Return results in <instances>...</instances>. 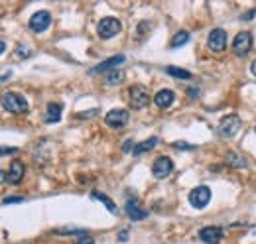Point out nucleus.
Segmentation results:
<instances>
[{"mask_svg":"<svg viewBox=\"0 0 256 244\" xmlns=\"http://www.w3.org/2000/svg\"><path fill=\"white\" fill-rule=\"evenodd\" d=\"M0 102L12 114H24V112H28V100L22 94H18V92H4L0 96Z\"/></svg>","mask_w":256,"mask_h":244,"instance_id":"obj_1","label":"nucleus"},{"mask_svg":"<svg viewBox=\"0 0 256 244\" xmlns=\"http://www.w3.org/2000/svg\"><path fill=\"white\" fill-rule=\"evenodd\" d=\"M128 98H130L132 108L140 110V108L148 106V102H150V92H148L146 87H142V85H132L130 91H128Z\"/></svg>","mask_w":256,"mask_h":244,"instance_id":"obj_2","label":"nucleus"},{"mask_svg":"<svg viewBox=\"0 0 256 244\" xmlns=\"http://www.w3.org/2000/svg\"><path fill=\"white\" fill-rule=\"evenodd\" d=\"M122 30V24L116 20V18H102L100 22H98V26H96V34L102 38V40H110V38H114L116 34H120Z\"/></svg>","mask_w":256,"mask_h":244,"instance_id":"obj_3","label":"nucleus"},{"mask_svg":"<svg viewBox=\"0 0 256 244\" xmlns=\"http://www.w3.org/2000/svg\"><path fill=\"white\" fill-rule=\"evenodd\" d=\"M211 201V189L201 185V187H195L192 193H190V203H192L195 209H203L207 207V203Z\"/></svg>","mask_w":256,"mask_h":244,"instance_id":"obj_4","label":"nucleus"},{"mask_svg":"<svg viewBox=\"0 0 256 244\" xmlns=\"http://www.w3.org/2000/svg\"><path fill=\"white\" fill-rule=\"evenodd\" d=\"M250 46H252V36L250 32H238L234 36V42H232V50L236 56H246L250 52Z\"/></svg>","mask_w":256,"mask_h":244,"instance_id":"obj_5","label":"nucleus"},{"mask_svg":"<svg viewBox=\"0 0 256 244\" xmlns=\"http://www.w3.org/2000/svg\"><path fill=\"white\" fill-rule=\"evenodd\" d=\"M172 172H174V162L170 158H166V156L156 158V162L152 166V174H154L156 180H166Z\"/></svg>","mask_w":256,"mask_h":244,"instance_id":"obj_6","label":"nucleus"},{"mask_svg":"<svg viewBox=\"0 0 256 244\" xmlns=\"http://www.w3.org/2000/svg\"><path fill=\"white\" fill-rule=\"evenodd\" d=\"M207 46L215 54L224 52V48H226V32L221 30V28H215V30L209 34V38H207Z\"/></svg>","mask_w":256,"mask_h":244,"instance_id":"obj_7","label":"nucleus"},{"mask_svg":"<svg viewBox=\"0 0 256 244\" xmlns=\"http://www.w3.org/2000/svg\"><path fill=\"white\" fill-rule=\"evenodd\" d=\"M238 128H240V118L236 114H228L219 124V134L224 136V138H230V136H234L238 132Z\"/></svg>","mask_w":256,"mask_h":244,"instance_id":"obj_8","label":"nucleus"},{"mask_svg":"<svg viewBox=\"0 0 256 244\" xmlns=\"http://www.w3.org/2000/svg\"><path fill=\"white\" fill-rule=\"evenodd\" d=\"M50 24H52V14L48 12V10H40V12H36L32 18H30V30L34 32H44L50 28Z\"/></svg>","mask_w":256,"mask_h":244,"instance_id":"obj_9","label":"nucleus"},{"mask_svg":"<svg viewBox=\"0 0 256 244\" xmlns=\"http://www.w3.org/2000/svg\"><path fill=\"white\" fill-rule=\"evenodd\" d=\"M128 118H130L128 110H124V108H112L110 112H106L104 122H106L110 128H122V126H126Z\"/></svg>","mask_w":256,"mask_h":244,"instance_id":"obj_10","label":"nucleus"},{"mask_svg":"<svg viewBox=\"0 0 256 244\" xmlns=\"http://www.w3.org/2000/svg\"><path fill=\"white\" fill-rule=\"evenodd\" d=\"M199 238L207 244H217L223 238V228L221 226H205L199 230Z\"/></svg>","mask_w":256,"mask_h":244,"instance_id":"obj_11","label":"nucleus"},{"mask_svg":"<svg viewBox=\"0 0 256 244\" xmlns=\"http://www.w3.org/2000/svg\"><path fill=\"white\" fill-rule=\"evenodd\" d=\"M24 172H26L24 164H22L20 160H12L10 170H8V174H6V182L12 183V185H18V183L22 182V178H24Z\"/></svg>","mask_w":256,"mask_h":244,"instance_id":"obj_12","label":"nucleus"},{"mask_svg":"<svg viewBox=\"0 0 256 244\" xmlns=\"http://www.w3.org/2000/svg\"><path fill=\"white\" fill-rule=\"evenodd\" d=\"M126 214L130 220H142V218H146L148 216V211L146 209H142V205L136 201V199H128L126 201Z\"/></svg>","mask_w":256,"mask_h":244,"instance_id":"obj_13","label":"nucleus"},{"mask_svg":"<svg viewBox=\"0 0 256 244\" xmlns=\"http://www.w3.org/2000/svg\"><path fill=\"white\" fill-rule=\"evenodd\" d=\"M124 61V56H114V58H108V60H104L102 63H98L96 67L91 69V75H96V73H104V71H110V69H114L116 65H120Z\"/></svg>","mask_w":256,"mask_h":244,"instance_id":"obj_14","label":"nucleus"},{"mask_svg":"<svg viewBox=\"0 0 256 244\" xmlns=\"http://www.w3.org/2000/svg\"><path fill=\"white\" fill-rule=\"evenodd\" d=\"M174 100H176V94H174V91H170V89H162V91H158L156 96H154V102H156V106H160V108L172 106Z\"/></svg>","mask_w":256,"mask_h":244,"instance_id":"obj_15","label":"nucleus"},{"mask_svg":"<svg viewBox=\"0 0 256 244\" xmlns=\"http://www.w3.org/2000/svg\"><path fill=\"white\" fill-rule=\"evenodd\" d=\"M62 104L60 102H50L46 108V122H60L62 118Z\"/></svg>","mask_w":256,"mask_h":244,"instance_id":"obj_16","label":"nucleus"},{"mask_svg":"<svg viewBox=\"0 0 256 244\" xmlns=\"http://www.w3.org/2000/svg\"><path fill=\"white\" fill-rule=\"evenodd\" d=\"M158 144V138L154 136V138H148V140H144V142H140V144H136L134 146V156H140V154H144V152H150L154 146Z\"/></svg>","mask_w":256,"mask_h":244,"instance_id":"obj_17","label":"nucleus"},{"mask_svg":"<svg viewBox=\"0 0 256 244\" xmlns=\"http://www.w3.org/2000/svg\"><path fill=\"white\" fill-rule=\"evenodd\" d=\"M122 79H124V71H120V69H114V71H110L108 75H106V85H120L122 83Z\"/></svg>","mask_w":256,"mask_h":244,"instance_id":"obj_18","label":"nucleus"},{"mask_svg":"<svg viewBox=\"0 0 256 244\" xmlns=\"http://www.w3.org/2000/svg\"><path fill=\"white\" fill-rule=\"evenodd\" d=\"M166 73L176 79H192V73L186 69H180V67H166Z\"/></svg>","mask_w":256,"mask_h":244,"instance_id":"obj_19","label":"nucleus"},{"mask_svg":"<svg viewBox=\"0 0 256 244\" xmlns=\"http://www.w3.org/2000/svg\"><path fill=\"white\" fill-rule=\"evenodd\" d=\"M93 199H98L100 203H104L106 205V209L110 211V213H116V205H114V201L112 199H108L104 193H98V191H93Z\"/></svg>","mask_w":256,"mask_h":244,"instance_id":"obj_20","label":"nucleus"},{"mask_svg":"<svg viewBox=\"0 0 256 244\" xmlns=\"http://www.w3.org/2000/svg\"><path fill=\"white\" fill-rule=\"evenodd\" d=\"M188 42H190V34H188V32H178V34L172 38V44H170V46L176 50V48H180V46H184V44H188Z\"/></svg>","mask_w":256,"mask_h":244,"instance_id":"obj_21","label":"nucleus"},{"mask_svg":"<svg viewBox=\"0 0 256 244\" xmlns=\"http://www.w3.org/2000/svg\"><path fill=\"white\" fill-rule=\"evenodd\" d=\"M226 162L230 166H234V168H246V160L236 156V154H226Z\"/></svg>","mask_w":256,"mask_h":244,"instance_id":"obj_22","label":"nucleus"},{"mask_svg":"<svg viewBox=\"0 0 256 244\" xmlns=\"http://www.w3.org/2000/svg\"><path fill=\"white\" fill-rule=\"evenodd\" d=\"M174 148H178V150H193L195 146H190V144H186V142H176Z\"/></svg>","mask_w":256,"mask_h":244,"instance_id":"obj_23","label":"nucleus"},{"mask_svg":"<svg viewBox=\"0 0 256 244\" xmlns=\"http://www.w3.org/2000/svg\"><path fill=\"white\" fill-rule=\"evenodd\" d=\"M77 244H95V240H93L91 236H87V234H83L81 238H77Z\"/></svg>","mask_w":256,"mask_h":244,"instance_id":"obj_24","label":"nucleus"},{"mask_svg":"<svg viewBox=\"0 0 256 244\" xmlns=\"http://www.w3.org/2000/svg\"><path fill=\"white\" fill-rule=\"evenodd\" d=\"M28 56H30L28 48H18V52H16V58H28Z\"/></svg>","mask_w":256,"mask_h":244,"instance_id":"obj_25","label":"nucleus"},{"mask_svg":"<svg viewBox=\"0 0 256 244\" xmlns=\"http://www.w3.org/2000/svg\"><path fill=\"white\" fill-rule=\"evenodd\" d=\"M2 203H4V205H10V203H22V197H6Z\"/></svg>","mask_w":256,"mask_h":244,"instance_id":"obj_26","label":"nucleus"},{"mask_svg":"<svg viewBox=\"0 0 256 244\" xmlns=\"http://www.w3.org/2000/svg\"><path fill=\"white\" fill-rule=\"evenodd\" d=\"M118 240H122V242H126L128 240V230L124 228L122 232H118Z\"/></svg>","mask_w":256,"mask_h":244,"instance_id":"obj_27","label":"nucleus"},{"mask_svg":"<svg viewBox=\"0 0 256 244\" xmlns=\"http://www.w3.org/2000/svg\"><path fill=\"white\" fill-rule=\"evenodd\" d=\"M16 148H0V154H16Z\"/></svg>","mask_w":256,"mask_h":244,"instance_id":"obj_28","label":"nucleus"},{"mask_svg":"<svg viewBox=\"0 0 256 244\" xmlns=\"http://www.w3.org/2000/svg\"><path fill=\"white\" fill-rule=\"evenodd\" d=\"M250 71H252V75L256 77V60L252 61V65H250Z\"/></svg>","mask_w":256,"mask_h":244,"instance_id":"obj_29","label":"nucleus"},{"mask_svg":"<svg viewBox=\"0 0 256 244\" xmlns=\"http://www.w3.org/2000/svg\"><path fill=\"white\" fill-rule=\"evenodd\" d=\"M4 180H6V174L0 170V183H4Z\"/></svg>","mask_w":256,"mask_h":244,"instance_id":"obj_30","label":"nucleus"},{"mask_svg":"<svg viewBox=\"0 0 256 244\" xmlns=\"http://www.w3.org/2000/svg\"><path fill=\"white\" fill-rule=\"evenodd\" d=\"M8 77H10V73H6V75H0V83H2V81H6Z\"/></svg>","mask_w":256,"mask_h":244,"instance_id":"obj_31","label":"nucleus"},{"mask_svg":"<svg viewBox=\"0 0 256 244\" xmlns=\"http://www.w3.org/2000/svg\"><path fill=\"white\" fill-rule=\"evenodd\" d=\"M4 50H6V44H4V42H2V40H0V54H2V52H4Z\"/></svg>","mask_w":256,"mask_h":244,"instance_id":"obj_32","label":"nucleus"}]
</instances>
